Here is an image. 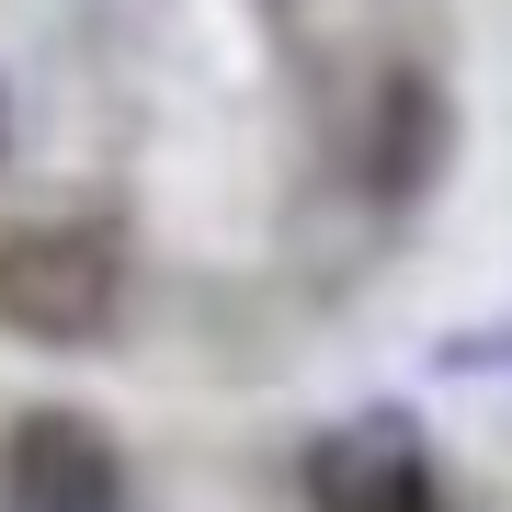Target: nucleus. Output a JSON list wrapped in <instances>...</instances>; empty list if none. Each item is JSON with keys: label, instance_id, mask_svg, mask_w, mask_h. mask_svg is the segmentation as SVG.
I'll return each mask as SVG.
<instances>
[{"label": "nucleus", "instance_id": "obj_1", "mask_svg": "<svg viewBox=\"0 0 512 512\" xmlns=\"http://www.w3.org/2000/svg\"><path fill=\"white\" fill-rule=\"evenodd\" d=\"M114 308H126V262H114L103 228H12L0 239V330L80 353L114 330Z\"/></svg>", "mask_w": 512, "mask_h": 512}, {"label": "nucleus", "instance_id": "obj_3", "mask_svg": "<svg viewBox=\"0 0 512 512\" xmlns=\"http://www.w3.org/2000/svg\"><path fill=\"white\" fill-rule=\"evenodd\" d=\"M12 512H126V456H114V433L92 410H23Z\"/></svg>", "mask_w": 512, "mask_h": 512}, {"label": "nucleus", "instance_id": "obj_2", "mask_svg": "<svg viewBox=\"0 0 512 512\" xmlns=\"http://www.w3.org/2000/svg\"><path fill=\"white\" fill-rule=\"evenodd\" d=\"M308 490H319V512H433V467H421L410 410L330 421L319 456H308Z\"/></svg>", "mask_w": 512, "mask_h": 512}, {"label": "nucleus", "instance_id": "obj_4", "mask_svg": "<svg viewBox=\"0 0 512 512\" xmlns=\"http://www.w3.org/2000/svg\"><path fill=\"white\" fill-rule=\"evenodd\" d=\"M444 148H456L444 80H433V69H387V92H376V137H365L376 194H421V183H444Z\"/></svg>", "mask_w": 512, "mask_h": 512}]
</instances>
